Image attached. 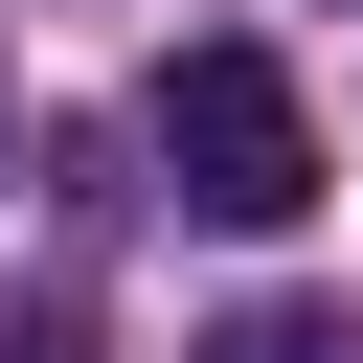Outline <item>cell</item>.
Returning a JSON list of instances; mask_svg holds the SVG:
<instances>
[{"label":"cell","mask_w":363,"mask_h":363,"mask_svg":"<svg viewBox=\"0 0 363 363\" xmlns=\"http://www.w3.org/2000/svg\"><path fill=\"white\" fill-rule=\"evenodd\" d=\"M159 182H182L204 227H318V113H295V68H272V45H182V68H159Z\"/></svg>","instance_id":"obj_1"},{"label":"cell","mask_w":363,"mask_h":363,"mask_svg":"<svg viewBox=\"0 0 363 363\" xmlns=\"http://www.w3.org/2000/svg\"><path fill=\"white\" fill-rule=\"evenodd\" d=\"M204 363H363V318H340V295H227Z\"/></svg>","instance_id":"obj_2"},{"label":"cell","mask_w":363,"mask_h":363,"mask_svg":"<svg viewBox=\"0 0 363 363\" xmlns=\"http://www.w3.org/2000/svg\"><path fill=\"white\" fill-rule=\"evenodd\" d=\"M0 363H68V318H23V340H0Z\"/></svg>","instance_id":"obj_3"}]
</instances>
